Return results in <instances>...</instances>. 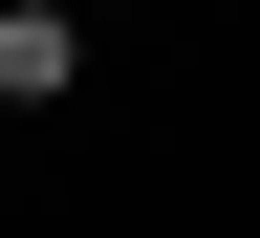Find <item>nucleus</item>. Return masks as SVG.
<instances>
[{
	"label": "nucleus",
	"instance_id": "obj_2",
	"mask_svg": "<svg viewBox=\"0 0 260 238\" xmlns=\"http://www.w3.org/2000/svg\"><path fill=\"white\" fill-rule=\"evenodd\" d=\"M0 130H22V109H0Z\"/></svg>",
	"mask_w": 260,
	"mask_h": 238
},
{
	"label": "nucleus",
	"instance_id": "obj_1",
	"mask_svg": "<svg viewBox=\"0 0 260 238\" xmlns=\"http://www.w3.org/2000/svg\"><path fill=\"white\" fill-rule=\"evenodd\" d=\"M65 87H87V22L65 0H0V109H65Z\"/></svg>",
	"mask_w": 260,
	"mask_h": 238
}]
</instances>
